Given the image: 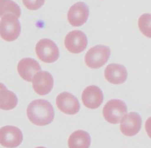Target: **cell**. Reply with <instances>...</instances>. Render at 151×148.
<instances>
[{"label":"cell","mask_w":151,"mask_h":148,"mask_svg":"<svg viewBox=\"0 0 151 148\" xmlns=\"http://www.w3.org/2000/svg\"><path fill=\"white\" fill-rule=\"evenodd\" d=\"M29 120L34 125L44 126L52 122L55 111L52 106L44 100H36L29 103L27 109Z\"/></svg>","instance_id":"1"},{"label":"cell","mask_w":151,"mask_h":148,"mask_svg":"<svg viewBox=\"0 0 151 148\" xmlns=\"http://www.w3.org/2000/svg\"><path fill=\"white\" fill-rule=\"evenodd\" d=\"M21 32V24L18 18L13 14H6L0 21V36L6 41L17 39Z\"/></svg>","instance_id":"2"},{"label":"cell","mask_w":151,"mask_h":148,"mask_svg":"<svg viewBox=\"0 0 151 148\" xmlns=\"http://www.w3.org/2000/svg\"><path fill=\"white\" fill-rule=\"evenodd\" d=\"M110 54V49L106 46H95L87 52L85 56V62L88 67L98 69L108 61Z\"/></svg>","instance_id":"3"},{"label":"cell","mask_w":151,"mask_h":148,"mask_svg":"<svg viewBox=\"0 0 151 148\" xmlns=\"http://www.w3.org/2000/svg\"><path fill=\"white\" fill-rule=\"evenodd\" d=\"M35 52L38 58L45 63H54L59 57V49L54 41L48 38L41 39L37 43Z\"/></svg>","instance_id":"4"},{"label":"cell","mask_w":151,"mask_h":148,"mask_svg":"<svg viewBox=\"0 0 151 148\" xmlns=\"http://www.w3.org/2000/svg\"><path fill=\"white\" fill-rule=\"evenodd\" d=\"M127 113V106L120 100H111L103 108V114L105 119L111 124H117Z\"/></svg>","instance_id":"5"},{"label":"cell","mask_w":151,"mask_h":148,"mask_svg":"<svg viewBox=\"0 0 151 148\" xmlns=\"http://www.w3.org/2000/svg\"><path fill=\"white\" fill-rule=\"evenodd\" d=\"M23 141V134L18 128L11 125L0 128V144L7 148H15Z\"/></svg>","instance_id":"6"},{"label":"cell","mask_w":151,"mask_h":148,"mask_svg":"<svg viewBox=\"0 0 151 148\" xmlns=\"http://www.w3.org/2000/svg\"><path fill=\"white\" fill-rule=\"evenodd\" d=\"M65 47L70 52L78 54L83 52L88 44V39L84 32L74 30L69 32L65 38Z\"/></svg>","instance_id":"7"},{"label":"cell","mask_w":151,"mask_h":148,"mask_svg":"<svg viewBox=\"0 0 151 148\" xmlns=\"http://www.w3.org/2000/svg\"><path fill=\"white\" fill-rule=\"evenodd\" d=\"M88 16V6L86 3L80 1L70 7L67 13V19L72 26L80 27L86 22Z\"/></svg>","instance_id":"8"},{"label":"cell","mask_w":151,"mask_h":148,"mask_svg":"<svg viewBox=\"0 0 151 148\" xmlns=\"http://www.w3.org/2000/svg\"><path fill=\"white\" fill-rule=\"evenodd\" d=\"M56 105L59 110L66 114H76L80 110L78 100L69 92L60 93L56 98Z\"/></svg>","instance_id":"9"},{"label":"cell","mask_w":151,"mask_h":148,"mask_svg":"<svg viewBox=\"0 0 151 148\" xmlns=\"http://www.w3.org/2000/svg\"><path fill=\"white\" fill-rule=\"evenodd\" d=\"M142 128L141 116L136 112L128 114L122 118L120 124L121 132L127 137H134Z\"/></svg>","instance_id":"10"},{"label":"cell","mask_w":151,"mask_h":148,"mask_svg":"<svg viewBox=\"0 0 151 148\" xmlns=\"http://www.w3.org/2000/svg\"><path fill=\"white\" fill-rule=\"evenodd\" d=\"M54 80L51 74L48 72H39L33 77L32 87L39 95H46L52 89Z\"/></svg>","instance_id":"11"},{"label":"cell","mask_w":151,"mask_h":148,"mask_svg":"<svg viewBox=\"0 0 151 148\" xmlns=\"http://www.w3.org/2000/svg\"><path fill=\"white\" fill-rule=\"evenodd\" d=\"M82 101L84 106L88 108H97L103 103V91L96 85H89L83 91Z\"/></svg>","instance_id":"12"},{"label":"cell","mask_w":151,"mask_h":148,"mask_svg":"<svg viewBox=\"0 0 151 148\" xmlns=\"http://www.w3.org/2000/svg\"><path fill=\"white\" fill-rule=\"evenodd\" d=\"M17 69L19 75L24 80L30 82L33 75L41 72V68L35 60L30 57H25L19 62Z\"/></svg>","instance_id":"13"},{"label":"cell","mask_w":151,"mask_h":148,"mask_svg":"<svg viewBox=\"0 0 151 148\" xmlns=\"http://www.w3.org/2000/svg\"><path fill=\"white\" fill-rule=\"evenodd\" d=\"M105 77L109 83L118 85L125 82L128 78V72L122 65L111 63L106 68Z\"/></svg>","instance_id":"14"},{"label":"cell","mask_w":151,"mask_h":148,"mask_svg":"<svg viewBox=\"0 0 151 148\" xmlns=\"http://www.w3.org/2000/svg\"><path fill=\"white\" fill-rule=\"evenodd\" d=\"M91 137L84 131H76L72 133L68 140L69 148H89Z\"/></svg>","instance_id":"15"},{"label":"cell","mask_w":151,"mask_h":148,"mask_svg":"<svg viewBox=\"0 0 151 148\" xmlns=\"http://www.w3.org/2000/svg\"><path fill=\"white\" fill-rule=\"evenodd\" d=\"M18 98L13 91H8L4 84L0 83V109L12 110L17 106Z\"/></svg>","instance_id":"16"},{"label":"cell","mask_w":151,"mask_h":148,"mask_svg":"<svg viewBox=\"0 0 151 148\" xmlns=\"http://www.w3.org/2000/svg\"><path fill=\"white\" fill-rule=\"evenodd\" d=\"M6 14H13L16 18L21 16V9L19 4L12 0H0V17Z\"/></svg>","instance_id":"17"},{"label":"cell","mask_w":151,"mask_h":148,"mask_svg":"<svg viewBox=\"0 0 151 148\" xmlns=\"http://www.w3.org/2000/svg\"><path fill=\"white\" fill-rule=\"evenodd\" d=\"M150 15L144 14L139 19V27L145 36L150 38Z\"/></svg>","instance_id":"18"},{"label":"cell","mask_w":151,"mask_h":148,"mask_svg":"<svg viewBox=\"0 0 151 148\" xmlns=\"http://www.w3.org/2000/svg\"><path fill=\"white\" fill-rule=\"evenodd\" d=\"M22 1L27 9L30 10H36L42 7L45 0H22Z\"/></svg>","instance_id":"19"},{"label":"cell","mask_w":151,"mask_h":148,"mask_svg":"<svg viewBox=\"0 0 151 148\" xmlns=\"http://www.w3.org/2000/svg\"><path fill=\"white\" fill-rule=\"evenodd\" d=\"M36 148H46V147H36Z\"/></svg>","instance_id":"20"}]
</instances>
